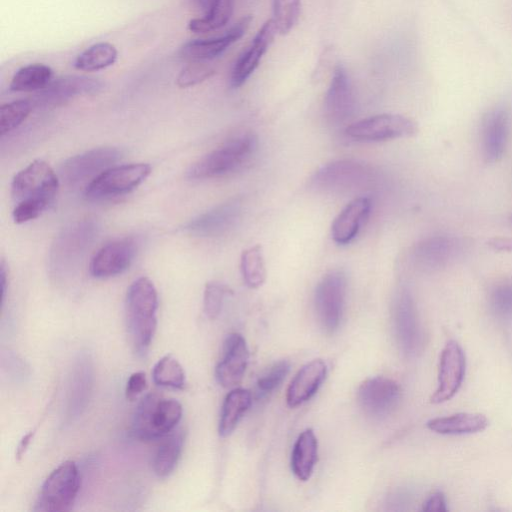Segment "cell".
<instances>
[{"mask_svg":"<svg viewBox=\"0 0 512 512\" xmlns=\"http://www.w3.org/2000/svg\"><path fill=\"white\" fill-rule=\"evenodd\" d=\"M59 178L52 167L37 159L20 170L11 183L13 220L22 224L37 218L54 200Z\"/></svg>","mask_w":512,"mask_h":512,"instance_id":"1","label":"cell"},{"mask_svg":"<svg viewBox=\"0 0 512 512\" xmlns=\"http://www.w3.org/2000/svg\"><path fill=\"white\" fill-rule=\"evenodd\" d=\"M158 295L147 277L136 279L128 288L125 314L130 341L138 354L149 348L157 327Z\"/></svg>","mask_w":512,"mask_h":512,"instance_id":"2","label":"cell"},{"mask_svg":"<svg viewBox=\"0 0 512 512\" xmlns=\"http://www.w3.org/2000/svg\"><path fill=\"white\" fill-rule=\"evenodd\" d=\"M182 417V406L173 398L155 392L139 402L132 420L133 435L143 441L166 437Z\"/></svg>","mask_w":512,"mask_h":512,"instance_id":"3","label":"cell"},{"mask_svg":"<svg viewBox=\"0 0 512 512\" xmlns=\"http://www.w3.org/2000/svg\"><path fill=\"white\" fill-rule=\"evenodd\" d=\"M256 148L257 138L253 133L236 136L193 163L186 176L203 180L227 175L246 163Z\"/></svg>","mask_w":512,"mask_h":512,"instance_id":"4","label":"cell"},{"mask_svg":"<svg viewBox=\"0 0 512 512\" xmlns=\"http://www.w3.org/2000/svg\"><path fill=\"white\" fill-rule=\"evenodd\" d=\"M373 170L355 160L344 159L327 163L310 178L309 188L328 194H342L367 187L373 181Z\"/></svg>","mask_w":512,"mask_h":512,"instance_id":"5","label":"cell"},{"mask_svg":"<svg viewBox=\"0 0 512 512\" xmlns=\"http://www.w3.org/2000/svg\"><path fill=\"white\" fill-rule=\"evenodd\" d=\"M98 234L91 219L71 223L55 238L50 251V267L56 274L70 272L86 253Z\"/></svg>","mask_w":512,"mask_h":512,"instance_id":"6","label":"cell"},{"mask_svg":"<svg viewBox=\"0 0 512 512\" xmlns=\"http://www.w3.org/2000/svg\"><path fill=\"white\" fill-rule=\"evenodd\" d=\"M80 487L76 463L67 460L55 468L44 481L38 496L37 511L64 512L72 508Z\"/></svg>","mask_w":512,"mask_h":512,"instance_id":"7","label":"cell"},{"mask_svg":"<svg viewBox=\"0 0 512 512\" xmlns=\"http://www.w3.org/2000/svg\"><path fill=\"white\" fill-rule=\"evenodd\" d=\"M150 173L151 166L147 163L112 166L90 181L84 194L93 201L118 197L137 188Z\"/></svg>","mask_w":512,"mask_h":512,"instance_id":"8","label":"cell"},{"mask_svg":"<svg viewBox=\"0 0 512 512\" xmlns=\"http://www.w3.org/2000/svg\"><path fill=\"white\" fill-rule=\"evenodd\" d=\"M347 289L346 274L342 270H331L323 276L315 290V309L322 328L336 331L341 323Z\"/></svg>","mask_w":512,"mask_h":512,"instance_id":"9","label":"cell"},{"mask_svg":"<svg viewBox=\"0 0 512 512\" xmlns=\"http://www.w3.org/2000/svg\"><path fill=\"white\" fill-rule=\"evenodd\" d=\"M346 134L357 141L379 142L414 136L417 124L399 114H379L349 125Z\"/></svg>","mask_w":512,"mask_h":512,"instance_id":"10","label":"cell"},{"mask_svg":"<svg viewBox=\"0 0 512 512\" xmlns=\"http://www.w3.org/2000/svg\"><path fill=\"white\" fill-rule=\"evenodd\" d=\"M122 158L116 147H99L67 159L60 168V177L68 186L92 181L100 173L114 166Z\"/></svg>","mask_w":512,"mask_h":512,"instance_id":"11","label":"cell"},{"mask_svg":"<svg viewBox=\"0 0 512 512\" xmlns=\"http://www.w3.org/2000/svg\"><path fill=\"white\" fill-rule=\"evenodd\" d=\"M103 89V83L86 76L67 75L51 81L30 100L33 107L48 109L61 106L71 99L92 95Z\"/></svg>","mask_w":512,"mask_h":512,"instance_id":"12","label":"cell"},{"mask_svg":"<svg viewBox=\"0 0 512 512\" xmlns=\"http://www.w3.org/2000/svg\"><path fill=\"white\" fill-rule=\"evenodd\" d=\"M393 325L401 351L408 356L416 355L421 350L423 335L414 300L406 289L395 297Z\"/></svg>","mask_w":512,"mask_h":512,"instance_id":"13","label":"cell"},{"mask_svg":"<svg viewBox=\"0 0 512 512\" xmlns=\"http://www.w3.org/2000/svg\"><path fill=\"white\" fill-rule=\"evenodd\" d=\"M243 203L240 198H232L191 219L184 225L190 235L213 238L231 231L241 218Z\"/></svg>","mask_w":512,"mask_h":512,"instance_id":"14","label":"cell"},{"mask_svg":"<svg viewBox=\"0 0 512 512\" xmlns=\"http://www.w3.org/2000/svg\"><path fill=\"white\" fill-rule=\"evenodd\" d=\"M401 396L397 382L384 377L368 378L358 388L357 398L360 407L368 416L382 419L396 408Z\"/></svg>","mask_w":512,"mask_h":512,"instance_id":"15","label":"cell"},{"mask_svg":"<svg viewBox=\"0 0 512 512\" xmlns=\"http://www.w3.org/2000/svg\"><path fill=\"white\" fill-rule=\"evenodd\" d=\"M465 355L454 340L448 341L440 355L438 386L430 401L434 404L450 400L460 389L465 375Z\"/></svg>","mask_w":512,"mask_h":512,"instance_id":"16","label":"cell"},{"mask_svg":"<svg viewBox=\"0 0 512 512\" xmlns=\"http://www.w3.org/2000/svg\"><path fill=\"white\" fill-rule=\"evenodd\" d=\"M138 249L133 237L114 240L101 247L90 262V273L96 278H109L126 271Z\"/></svg>","mask_w":512,"mask_h":512,"instance_id":"17","label":"cell"},{"mask_svg":"<svg viewBox=\"0 0 512 512\" xmlns=\"http://www.w3.org/2000/svg\"><path fill=\"white\" fill-rule=\"evenodd\" d=\"M510 131V113L504 106L492 108L482 118L481 148L487 163H496L504 155Z\"/></svg>","mask_w":512,"mask_h":512,"instance_id":"18","label":"cell"},{"mask_svg":"<svg viewBox=\"0 0 512 512\" xmlns=\"http://www.w3.org/2000/svg\"><path fill=\"white\" fill-rule=\"evenodd\" d=\"M249 350L244 337L238 333L229 334L223 343L222 357L215 368L218 383L225 388L238 385L245 374Z\"/></svg>","mask_w":512,"mask_h":512,"instance_id":"19","label":"cell"},{"mask_svg":"<svg viewBox=\"0 0 512 512\" xmlns=\"http://www.w3.org/2000/svg\"><path fill=\"white\" fill-rule=\"evenodd\" d=\"M460 239L447 235L432 236L412 249L413 263L425 270L438 269L453 261L462 251Z\"/></svg>","mask_w":512,"mask_h":512,"instance_id":"20","label":"cell"},{"mask_svg":"<svg viewBox=\"0 0 512 512\" xmlns=\"http://www.w3.org/2000/svg\"><path fill=\"white\" fill-rule=\"evenodd\" d=\"M356 101L346 70L337 66L334 70L324 100L325 115L334 124H341L352 117Z\"/></svg>","mask_w":512,"mask_h":512,"instance_id":"21","label":"cell"},{"mask_svg":"<svg viewBox=\"0 0 512 512\" xmlns=\"http://www.w3.org/2000/svg\"><path fill=\"white\" fill-rule=\"evenodd\" d=\"M251 20L250 16L242 18L221 36L188 41L182 45L179 54L181 57L191 61L213 59L221 55L230 45L245 34Z\"/></svg>","mask_w":512,"mask_h":512,"instance_id":"22","label":"cell"},{"mask_svg":"<svg viewBox=\"0 0 512 512\" xmlns=\"http://www.w3.org/2000/svg\"><path fill=\"white\" fill-rule=\"evenodd\" d=\"M277 32L272 19L268 20L258 31L251 44L241 53L230 76V85L238 88L243 85L258 67L261 58L273 42Z\"/></svg>","mask_w":512,"mask_h":512,"instance_id":"23","label":"cell"},{"mask_svg":"<svg viewBox=\"0 0 512 512\" xmlns=\"http://www.w3.org/2000/svg\"><path fill=\"white\" fill-rule=\"evenodd\" d=\"M371 200L368 197H357L351 200L335 217L331 225V236L340 245L350 243L367 221L371 211Z\"/></svg>","mask_w":512,"mask_h":512,"instance_id":"24","label":"cell"},{"mask_svg":"<svg viewBox=\"0 0 512 512\" xmlns=\"http://www.w3.org/2000/svg\"><path fill=\"white\" fill-rule=\"evenodd\" d=\"M327 374V366L321 359H314L300 368L290 382L286 402L297 407L308 401L318 391Z\"/></svg>","mask_w":512,"mask_h":512,"instance_id":"25","label":"cell"},{"mask_svg":"<svg viewBox=\"0 0 512 512\" xmlns=\"http://www.w3.org/2000/svg\"><path fill=\"white\" fill-rule=\"evenodd\" d=\"M318 441L314 431L304 430L296 439L291 453V470L297 479L307 481L317 462Z\"/></svg>","mask_w":512,"mask_h":512,"instance_id":"26","label":"cell"},{"mask_svg":"<svg viewBox=\"0 0 512 512\" xmlns=\"http://www.w3.org/2000/svg\"><path fill=\"white\" fill-rule=\"evenodd\" d=\"M204 12L203 17L190 20L188 28L195 33H206L223 27L233 13V0H194Z\"/></svg>","mask_w":512,"mask_h":512,"instance_id":"27","label":"cell"},{"mask_svg":"<svg viewBox=\"0 0 512 512\" xmlns=\"http://www.w3.org/2000/svg\"><path fill=\"white\" fill-rule=\"evenodd\" d=\"M487 425V418L479 413H457L427 422L428 429L445 435L476 433L484 430Z\"/></svg>","mask_w":512,"mask_h":512,"instance_id":"28","label":"cell"},{"mask_svg":"<svg viewBox=\"0 0 512 512\" xmlns=\"http://www.w3.org/2000/svg\"><path fill=\"white\" fill-rule=\"evenodd\" d=\"M251 403L252 396L247 389L235 388L226 395L219 419L218 431L220 436L227 437L234 431Z\"/></svg>","mask_w":512,"mask_h":512,"instance_id":"29","label":"cell"},{"mask_svg":"<svg viewBox=\"0 0 512 512\" xmlns=\"http://www.w3.org/2000/svg\"><path fill=\"white\" fill-rule=\"evenodd\" d=\"M183 444L184 433L180 429H174L162 441L152 461L153 471L158 477H167L175 469L183 449Z\"/></svg>","mask_w":512,"mask_h":512,"instance_id":"30","label":"cell"},{"mask_svg":"<svg viewBox=\"0 0 512 512\" xmlns=\"http://www.w3.org/2000/svg\"><path fill=\"white\" fill-rule=\"evenodd\" d=\"M52 69L42 63H33L18 69L9 89L13 92H33L44 89L52 79Z\"/></svg>","mask_w":512,"mask_h":512,"instance_id":"31","label":"cell"},{"mask_svg":"<svg viewBox=\"0 0 512 512\" xmlns=\"http://www.w3.org/2000/svg\"><path fill=\"white\" fill-rule=\"evenodd\" d=\"M117 56L118 52L114 45L107 42H99L80 53L74 61V67L86 72L103 70L113 65L117 60Z\"/></svg>","mask_w":512,"mask_h":512,"instance_id":"32","label":"cell"},{"mask_svg":"<svg viewBox=\"0 0 512 512\" xmlns=\"http://www.w3.org/2000/svg\"><path fill=\"white\" fill-rule=\"evenodd\" d=\"M240 270L245 284L252 289L261 287L266 281V267L262 246L256 244L241 254Z\"/></svg>","mask_w":512,"mask_h":512,"instance_id":"33","label":"cell"},{"mask_svg":"<svg viewBox=\"0 0 512 512\" xmlns=\"http://www.w3.org/2000/svg\"><path fill=\"white\" fill-rule=\"evenodd\" d=\"M153 381L163 387L182 389L186 384L185 372L179 361L172 355L158 360L152 371Z\"/></svg>","mask_w":512,"mask_h":512,"instance_id":"34","label":"cell"},{"mask_svg":"<svg viewBox=\"0 0 512 512\" xmlns=\"http://www.w3.org/2000/svg\"><path fill=\"white\" fill-rule=\"evenodd\" d=\"M32 108L30 100H16L3 104L0 108L1 135L4 136L21 125Z\"/></svg>","mask_w":512,"mask_h":512,"instance_id":"35","label":"cell"},{"mask_svg":"<svg viewBox=\"0 0 512 512\" xmlns=\"http://www.w3.org/2000/svg\"><path fill=\"white\" fill-rule=\"evenodd\" d=\"M301 0H273V22L277 32L291 31L299 18Z\"/></svg>","mask_w":512,"mask_h":512,"instance_id":"36","label":"cell"},{"mask_svg":"<svg viewBox=\"0 0 512 512\" xmlns=\"http://www.w3.org/2000/svg\"><path fill=\"white\" fill-rule=\"evenodd\" d=\"M232 291L228 286L218 281H210L205 285L203 295V310L207 318L214 320L222 310L224 298Z\"/></svg>","mask_w":512,"mask_h":512,"instance_id":"37","label":"cell"},{"mask_svg":"<svg viewBox=\"0 0 512 512\" xmlns=\"http://www.w3.org/2000/svg\"><path fill=\"white\" fill-rule=\"evenodd\" d=\"M490 306L497 317L512 320V282L499 284L491 291Z\"/></svg>","mask_w":512,"mask_h":512,"instance_id":"38","label":"cell"},{"mask_svg":"<svg viewBox=\"0 0 512 512\" xmlns=\"http://www.w3.org/2000/svg\"><path fill=\"white\" fill-rule=\"evenodd\" d=\"M215 73L214 68L204 61H193L179 73L177 85L181 88H187L197 85L210 78Z\"/></svg>","mask_w":512,"mask_h":512,"instance_id":"39","label":"cell"},{"mask_svg":"<svg viewBox=\"0 0 512 512\" xmlns=\"http://www.w3.org/2000/svg\"><path fill=\"white\" fill-rule=\"evenodd\" d=\"M290 370V363L280 360L274 363L257 381L259 393L266 395L275 390L285 379Z\"/></svg>","mask_w":512,"mask_h":512,"instance_id":"40","label":"cell"},{"mask_svg":"<svg viewBox=\"0 0 512 512\" xmlns=\"http://www.w3.org/2000/svg\"><path fill=\"white\" fill-rule=\"evenodd\" d=\"M147 386L146 374L143 371L132 373L126 383L125 396L132 401L140 395Z\"/></svg>","mask_w":512,"mask_h":512,"instance_id":"41","label":"cell"},{"mask_svg":"<svg viewBox=\"0 0 512 512\" xmlns=\"http://www.w3.org/2000/svg\"><path fill=\"white\" fill-rule=\"evenodd\" d=\"M422 510L426 512H446V500L441 492L432 493L423 503Z\"/></svg>","mask_w":512,"mask_h":512,"instance_id":"42","label":"cell"},{"mask_svg":"<svg viewBox=\"0 0 512 512\" xmlns=\"http://www.w3.org/2000/svg\"><path fill=\"white\" fill-rule=\"evenodd\" d=\"M488 245L495 251L512 252V237L493 238Z\"/></svg>","mask_w":512,"mask_h":512,"instance_id":"43","label":"cell"},{"mask_svg":"<svg viewBox=\"0 0 512 512\" xmlns=\"http://www.w3.org/2000/svg\"><path fill=\"white\" fill-rule=\"evenodd\" d=\"M34 435H35V430L28 432L21 438V440L17 446V449H16V459L19 460L23 457V455L27 451Z\"/></svg>","mask_w":512,"mask_h":512,"instance_id":"44","label":"cell"},{"mask_svg":"<svg viewBox=\"0 0 512 512\" xmlns=\"http://www.w3.org/2000/svg\"><path fill=\"white\" fill-rule=\"evenodd\" d=\"M6 290V272L4 264L1 265V301L3 303Z\"/></svg>","mask_w":512,"mask_h":512,"instance_id":"45","label":"cell"}]
</instances>
